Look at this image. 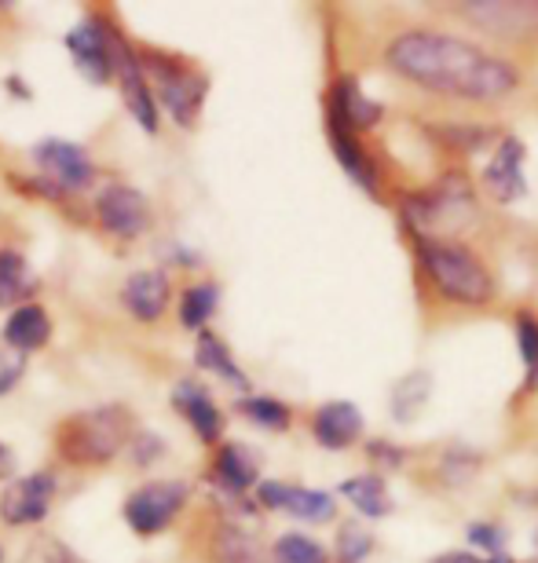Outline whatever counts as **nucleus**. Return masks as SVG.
Wrapping results in <instances>:
<instances>
[{"label":"nucleus","mask_w":538,"mask_h":563,"mask_svg":"<svg viewBox=\"0 0 538 563\" xmlns=\"http://www.w3.org/2000/svg\"><path fill=\"white\" fill-rule=\"evenodd\" d=\"M333 498L327 490H311V487H286V498H283V509L278 512H289L305 523H327L333 520Z\"/></svg>","instance_id":"a878e982"},{"label":"nucleus","mask_w":538,"mask_h":563,"mask_svg":"<svg viewBox=\"0 0 538 563\" xmlns=\"http://www.w3.org/2000/svg\"><path fill=\"white\" fill-rule=\"evenodd\" d=\"M136 55H140V66H143V74H147V81H154L151 85L154 103L165 107V114H169L179 129H195L201 118V107H206V96H209V77L173 52L136 48Z\"/></svg>","instance_id":"39448f33"},{"label":"nucleus","mask_w":538,"mask_h":563,"mask_svg":"<svg viewBox=\"0 0 538 563\" xmlns=\"http://www.w3.org/2000/svg\"><path fill=\"white\" fill-rule=\"evenodd\" d=\"M187 505V483L184 479H151L140 483L121 505V516L132 527V534L154 538L162 531H169L173 520L184 512Z\"/></svg>","instance_id":"423d86ee"},{"label":"nucleus","mask_w":538,"mask_h":563,"mask_svg":"<svg viewBox=\"0 0 538 563\" xmlns=\"http://www.w3.org/2000/svg\"><path fill=\"white\" fill-rule=\"evenodd\" d=\"M462 8H465V15L484 30H495L498 22H506V26H513L509 30L513 37H517L520 22H528V26L538 22V4H462Z\"/></svg>","instance_id":"393cba45"},{"label":"nucleus","mask_w":538,"mask_h":563,"mask_svg":"<svg viewBox=\"0 0 538 563\" xmlns=\"http://www.w3.org/2000/svg\"><path fill=\"white\" fill-rule=\"evenodd\" d=\"M48 341H52V314L44 311L37 300L19 303V308L8 314V322H4L8 352L30 355V352H41Z\"/></svg>","instance_id":"f3484780"},{"label":"nucleus","mask_w":538,"mask_h":563,"mask_svg":"<svg viewBox=\"0 0 538 563\" xmlns=\"http://www.w3.org/2000/svg\"><path fill=\"white\" fill-rule=\"evenodd\" d=\"M129 435L132 413L125 407L107 402V407L74 413V418H66L55 428V450L74 468H99L129 446Z\"/></svg>","instance_id":"f03ea898"},{"label":"nucleus","mask_w":538,"mask_h":563,"mask_svg":"<svg viewBox=\"0 0 538 563\" xmlns=\"http://www.w3.org/2000/svg\"><path fill=\"white\" fill-rule=\"evenodd\" d=\"M55 476L52 472H30V476H15L4 483L0 494V520L8 527H33L52 512L55 501Z\"/></svg>","instance_id":"9d476101"},{"label":"nucleus","mask_w":538,"mask_h":563,"mask_svg":"<svg viewBox=\"0 0 538 563\" xmlns=\"http://www.w3.org/2000/svg\"><path fill=\"white\" fill-rule=\"evenodd\" d=\"M30 157H33V165L41 168V176L59 190H66V195L96 184V165H92V157H88V151L81 143L52 136V140H41L37 146H33Z\"/></svg>","instance_id":"1a4fd4ad"},{"label":"nucleus","mask_w":538,"mask_h":563,"mask_svg":"<svg viewBox=\"0 0 538 563\" xmlns=\"http://www.w3.org/2000/svg\"><path fill=\"white\" fill-rule=\"evenodd\" d=\"M381 114H385L381 103H377V99H370L363 88H359L355 77H341V81L333 85L327 121H338V125H344V129L359 136V132L374 129L381 121Z\"/></svg>","instance_id":"2eb2a0df"},{"label":"nucleus","mask_w":538,"mask_h":563,"mask_svg":"<svg viewBox=\"0 0 538 563\" xmlns=\"http://www.w3.org/2000/svg\"><path fill=\"white\" fill-rule=\"evenodd\" d=\"M399 212L403 223L414 231V239H451L454 231L476 220V198L465 176H443L429 190L403 195Z\"/></svg>","instance_id":"20e7f679"},{"label":"nucleus","mask_w":538,"mask_h":563,"mask_svg":"<svg viewBox=\"0 0 538 563\" xmlns=\"http://www.w3.org/2000/svg\"><path fill=\"white\" fill-rule=\"evenodd\" d=\"M125 450L140 468H147V465H154V461L165 457V439L154 435V432H136V435H129Z\"/></svg>","instance_id":"2f4dec72"},{"label":"nucleus","mask_w":538,"mask_h":563,"mask_svg":"<svg viewBox=\"0 0 538 563\" xmlns=\"http://www.w3.org/2000/svg\"><path fill=\"white\" fill-rule=\"evenodd\" d=\"M195 363L198 369H206V374H217L220 380H228L231 388L239 391H250V377L242 374L239 363L231 358V347L220 341L212 330H201L198 333V344H195Z\"/></svg>","instance_id":"412c9836"},{"label":"nucleus","mask_w":538,"mask_h":563,"mask_svg":"<svg viewBox=\"0 0 538 563\" xmlns=\"http://www.w3.org/2000/svg\"><path fill=\"white\" fill-rule=\"evenodd\" d=\"M217 308H220L217 282H195V286H187L184 292H179V325L201 333V325H209Z\"/></svg>","instance_id":"5701e85b"},{"label":"nucleus","mask_w":538,"mask_h":563,"mask_svg":"<svg viewBox=\"0 0 538 563\" xmlns=\"http://www.w3.org/2000/svg\"><path fill=\"white\" fill-rule=\"evenodd\" d=\"M517 344L524 355V366H528V388L538 385V319L528 311L517 314Z\"/></svg>","instance_id":"c756f323"},{"label":"nucleus","mask_w":538,"mask_h":563,"mask_svg":"<svg viewBox=\"0 0 538 563\" xmlns=\"http://www.w3.org/2000/svg\"><path fill=\"white\" fill-rule=\"evenodd\" d=\"M524 143L517 136H502V143L495 146L491 162L484 168V187L487 195L502 201V206H513L528 195V179H524Z\"/></svg>","instance_id":"ddd939ff"},{"label":"nucleus","mask_w":538,"mask_h":563,"mask_svg":"<svg viewBox=\"0 0 538 563\" xmlns=\"http://www.w3.org/2000/svg\"><path fill=\"white\" fill-rule=\"evenodd\" d=\"M114 77H118V85H121V99H125V107H129V114L136 118V125L143 132H158V103H154V92H151V81H147V74H143V66H140V55L136 48L121 37V33H114Z\"/></svg>","instance_id":"9b49d317"},{"label":"nucleus","mask_w":538,"mask_h":563,"mask_svg":"<svg viewBox=\"0 0 538 563\" xmlns=\"http://www.w3.org/2000/svg\"><path fill=\"white\" fill-rule=\"evenodd\" d=\"M212 560L217 563H264V553L245 527L220 523L217 538H212Z\"/></svg>","instance_id":"b1692460"},{"label":"nucleus","mask_w":538,"mask_h":563,"mask_svg":"<svg viewBox=\"0 0 538 563\" xmlns=\"http://www.w3.org/2000/svg\"><path fill=\"white\" fill-rule=\"evenodd\" d=\"M154 220V209L143 190L129 187V184H110L99 190L96 198V223L99 231L110 234L118 242H132L140 234H147Z\"/></svg>","instance_id":"0eeeda50"},{"label":"nucleus","mask_w":538,"mask_h":563,"mask_svg":"<svg viewBox=\"0 0 538 563\" xmlns=\"http://www.w3.org/2000/svg\"><path fill=\"white\" fill-rule=\"evenodd\" d=\"M385 55L392 70L425 92L465 99V103H498L520 85L513 63L451 33L407 30L388 44Z\"/></svg>","instance_id":"f257e3e1"},{"label":"nucleus","mask_w":538,"mask_h":563,"mask_svg":"<svg viewBox=\"0 0 538 563\" xmlns=\"http://www.w3.org/2000/svg\"><path fill=\"white\" fill-rule=\"evenodd\" d=\"M425 399H429V377H425V374H410L396 388V396H392V410H396L399 421H414V413H418V407H421Z\"/></svg>","instance_id":"c85d7f7f"},{"label":"nucleus","mask_w":538,"mask_h":563,"mask_svg":"<svg viewBox=\"0 0 538 563\" xmlns=\"http://www.w3.org/2000/svg\"><path fill=\"white\" fill-rule=\"evenodd\" d=\"M37 275L30 272L26 256L11 245H0V308H19V303H30L33 292H37Z\"/></svg>","instance_id":"aec40b11"},{"label":"nucleus","mask_w":538,"mask_h":563,"mask_svg":"<svg viewBox=\"0 0 538 563\" xmlns=\"http://www.w3.org/2000/svg\"><path fill=\"white\" fill-rule=\"evenodd\" d=\"M0 563H4V545H0Z\"/></svg>","instance_id":"37998d69"},{"label":"nucleus","mask_w":538,"mask_h":563,"mask_svg":"<svg viewBox=\"0 0 538 563\" xmlns=\"http://www.w3.org/2000/svg\"><path fill=\"white\" fill-rule=\"evenodd\" d=\"M535 563H538V560H535Z\"/></svg>","instance_id":"c03bdc74"},{"label":"nucleus","mask_w":538,"mask_h":563,"mask_svg":"<svg viewBox=\"0 0 538 563\" xmlns=\"http://www.w3.org/2000/svg\"><path fill=\"white\" fill-rule=\"evenodd\" d=\"M26 374V355L19 352H0V399L8 396V391H15V385Z\"/></svg>","instance_id":"f704fd0d"},{"label":"nucleus","mask_w":538,"mask_h":563,"mask_svg":"<svg viewBox=\"0 0 538 563\" xmlns=\"http://www.w3.org/2000/svg\"><path fill=\"white\" fill-rule=\"evenodd\" d=\"M366 450H370V454H374V457H385V461H392V465H399V461H403L399 450H388V443H381V439H377V443H370Z\"/></svg>","instance_id":"4c0bfd02"},{"label":"nucleus","mask_w":538,"mask_h":563,"mask_svg":"<svg viewBox=\"0 0 538 563\" xmlns=\"http://www.w3.org/2000/svg\"><path fill=\"white\" fill-rule=\"evenodd\" d=\"M469 545H480V549H487L491 556H498L502 553V531L498 527H491V523H473L469 527Z\"/></svg>","instance_id":"c9c22d12"},{"label":"nucleus","mask_w":538,"mask_h":563,"mask_svg":"<svg viewBox=\"0 0 538 563\" xmlns=\"http://www.w3.org/2000/svg\"><path fill=\"white\" fill-rule=\"evenodd\" d=\"M327 132H330L333 154H338L344 173H349L355 184L366 190V195L377 198V168H374V162H370L363 140H359L355 132H349L344 125H338V121H327Z\"/></svg>","instance_id":"6ab92c4d"},{"label":"nucleus","mask_w":538,"mask_h":563,"mask_svg":"<svg viewBox=\"0 0 538 563\" xmlns=\"http://www.w3.org/2000/svg\"><path fill=\"white\" fill-rule=\"evenodd\" d=\"M414 253L443 300L469 308L491 300V272L469 245L454 239H414Z\"/></svg>","instance_id":"7ed1b4c3"},{"label":"nucleus","mask_w":538,"mask_h":563,"mask_svg":"<svg viewBox=\"0 0 538 563\" xmlns=\"http://www.w3.org/2000/svg\"><path fill=\"white\" fill-rule=\"evenodd\" d=\"M480 563H513V560L498 553V556H487V560H480Z\"/></svg>","instance_id":"79ce46f5"},{"label":"nucleus","mask_w":538,"mask_h":563,"mask_svg":"<svg viewBox=\"0 0 538 563\" xmlns=\"http://www.w3.org/2000/svg\"><path fill=\"white\" fill-rule=\"evenodd\" d=\"M429 563H480L473 553H443V556H436Z\"/></svg>","instance_id":"a19ab883"},{"label":"nucleus","mask_w":538,"mask_h":563,"mask_svg":"<svg viewBox=\"0 0 538 563\" xmlns=\"http://www.w3.org/2000/svg\"><path fill=\"white\" fill-rule=\"evenodd\" d=\"M114 26L103 15H85L66 33V52L74 55V66L85 81L107 85L114 77Z\"/></svg>","instance_id":"6e6552de"},{"label":"nucleus","mask_w":538,"mask_h":563,"mask_svg":"<svg viewBox=\"0 0 538 563\" xmlns=\"http://www.w3.org/2000/svg\"><path fill=\"white\" fill-rule=\"evenodd\" d=\"M173 407L179 410V418H187V424L195 428V435L201 443H217L223 435V413L220 407L212 402V396L206 388L198 385V380H176L173 385Z\"/></svg>","instance_id":"4468645a"},{"label":"nucleus","mask_w":538,"mask_h":563,"mask_svg":"<svg viewBox=\"0 0 538 563\" xmlns=\"http://www.w3.org/2000/svg\"><path fill=\"white\" fill-rule=\"evenodd\" d=\"M272 560L275 563H330L327 549L308 534H283L272 545Z\"/></svg>","instance_id":"cd10ccee"},{"label":"nucleus","mask_w":538,"mask_h":563,"mask_svg":"<svg viewBox=\"0 0 538 563\" xmlns=\"http://www.w3.org/2000/svg\"><path fill=\"white\" fill-rule=\"evenodd\" d=\"M173 300V286H169V275L162 267H143V272H132L121 286V308H125L132 319L151 325L158 322L165 308Z\"/></svg>","instance_id":"f8f14e48"},{"label":"nucleus","mask_w":538,"mask_h":563,"mask_svg":"<svg viewBox=\"0 0 538 563\" xmlns=\"http://www.w3.org/2000/svg\"><path fill=\"white\" fill-rule=\"evenodd\" d=\"M11 184H15V190H22V195H30V198H44V201H66V198H70L66 190L48 184L44 176H11Z\"/></svg>","instance_id":"72a5a7b5"},{"label":"nucleus","mask_w":538,"mask_h":563,"mask_svg":"<svg viewBox=\"0 0 538 563\" xmlns=\"http://www.w3.org/2000/svg\"><path fill=\"white\" fill-rule=\"evenodd\" d=\"M15 479V454H11L8 443H0V483Z\"/></svg>","instance_id":"e433bc0d"},{"label":"nucleus","mask_w":538,"mask_h":563,"mask_svg":"<svg viewBox=\"0 0 538 563\" xmlns=\"http://www.w3.org/2000/svg\"><path fill=\"white\" fill-rule=\"evenodd\" d=\"M374 549V538H370L363 527L344 523L338 534V563H363Z\"/></svg>","instance_id":"7c9ffc66"},{"label":"nucleus","mask_w":538,"mask_h":563,"mask_svg":"<svg viewBox=\"0 0 538 563\" xmlns=\"http://www.w3.org/2000/svg\"><path fill=\"white\" fill-rule=\"evenodd\" d=\"M44 563H85V560L77 556V553H70L66 545H52V556L44 560Z\"/></svg>","instance_id":"58836bf2"},{"label":"nucleus","mask_w":538,"mask_h":563,"mask_svg":"<svg viewBox=\"0 0 538 563\" xmlns=\"http://www.w3.org/2000/svg\"><path fill=\"white\" fill-rule=\"evenodd\" d=\"M311 432L327 450H344L352 446L359 432H363V413H359L355 402H344V399H333L327 407L316 410L311 418Z\"/></svg>","instance_id":"a211bd4d"},{"label":"nucleus","mask_w":538,"mask_h":563,"mask_svg":"<svg viewBox=\"0 0 538 563\" xmlns=\"http://www.w3.org/2000/svg\"><path fill=\"white\" fill-rule=\"evenodd\" d=\"M239 413L256 428H267V432H286L289 428V407L272 396H242Z\"/></svg>","instance_id":"bb28decb"},{"label":"nucleus","mask_w":538,"mask_h":563,"mask_svg":"<svg viewBox=\"0 0 538 563\" xmlns=\"http://www.w3.org/2000/svg\"><path fill=\"white\" fill-rule=\"evenodd\" d=\"M4 88H8V92H15V99H30L33 96V88L22 85V77H15V74L4 77Z\"/></svg>","instance_id":"ea45409f"},{"label":"nucleus","mask_w":538,"mask_h":563,"mask_svg":"<svg viewBox=\"0 0 538 563\" xmlns=\"http://www.w3.org/2000/svg\"><path fill=\"white\" fill-rule=\"evenodd\" d=\"M341 494L355 505L359 516H370V520H381V516L392 512V498H388V487L385 479L366 472V476H355L349 483H341Z\"/></svg>","instance_id":"4be33fe9"},{"label":"nucleus","mask_w":538,"mask_h":563,"mask_svg":"<svg viewBox=\"0 0 538 563\" xmlns=\"http://www.w3.org/2000/svg\"><path fill=\"white\" fill-rule=\"evenodd\" d=\"M212 483L223 487L231 498H242L261 483V468H256V454L245 443H223L212 457Z\"/></svg>","instance_id":"dca6fc26"},{"label":"nucleus","mask_w":538,"mask_h":563,"mask_svg":"<svg viewBox=\"0 0 538 563\" xmlns=\"http://www.w3.org/2000/svg\"><path fill=\"white\" fill-rule=\"evenodd\" d=\"M440 136L447 140V146H458L462 154H473L491 140V132L480 129V125H443Z\"/></svg>","instance_id":"473e14b6"}]
</instances>
